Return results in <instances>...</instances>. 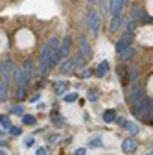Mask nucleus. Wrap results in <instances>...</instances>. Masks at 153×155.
Returning <instances> with one entry per match:
<instances>
[{
  "mask_svg": "<svg viewBox=\"0 0 153 155\" xmlns=\"http://www.w3.org/2000/svg\"><path fill=\"white\" fill-rule=\"evenodd\" d=\"M22 122H24L26 126H33V124H35V118H33L31 114H24V116H22Z\"/></svg>",
  "mask_w": 153,
  "mask_h": 155,
  "instance_id": "18",
  "label": "nucleus"
},
{
  "mask_svg": "<svg viewBox=\"0 0 153 155\" xmlns=\"http://www.w3.org/2000/svg\"><path fill=\"white\" fill-rule=\"evenodd\" d=\"M114 120H116V113H114L112 109H107V111H103V122L111 124V122H114Z\"/></svg>",
  "mask_w": 153,
  "mask_h": 155,
  "instance_id": "12",
  "label": "nucleus"
},
{
  "mask_svg": "<svg viewBox=\"0 0 153 155\" xmlns=\"http://www.w3.org/2000/svg\"><path fill=\"white\" fill-rule=\"evenodd\" d=\"M133 54H135V50L129 48V50H125L124 54H120V59H122V61H129L131 57H133Z\"/></svg>",
  "mask_w": 153,
  "mask_h": 155,
  "instance_id": "17",
  "label": "nucleus"
},
{
  "mask_svg": "<svg viewBox=\"0 0 153 155\" xmlns=\"http://www.w3.org/2000/svg\"><path fill=\"white\" fill-rule=\"evenodd\" d=\"M129 41H131V39H127V37L122 35V39L116 43V52H118V54H124L125 50H129Z\"/></svg>",
  "mask_w": 153,
  "mask_h": 155,
  "instance_id": "9",
  "label": "nucleus"
},
{
  "mask_svg": "<svg viewBox=\"0 0 153 155\" xmlns=\"http://www.w3.org/2000/svg\"><path fill=\"white\" fill-rule=\"evenodd\" d=\"M151 155H153V148H151Z\"/></svg>",
  "mask_w": 153,
  "mask_h": 155,
  "instance_id": "34",
  "label": "nucleus"
},
{
  "mask_svg": "<svg viewBox=\"0 0 153 155\" xmlns=\"http://www.w3.org/2000/svg\"><path fill=\"white\" fill-rule=\"evenodd\" d=\"M31 144H35V140H33V137H30V139H26V140H24V146H26V148H30Z\"/></svg>",
  "mask_w": 153,
  "mask_h": 155,
  "instance_id": "26",
  "label": "nucleus"
},
{
  "mask_svg": "<svg viewBox=\"0 0 153 155\" xmlns=\"http://www.w3.org/2000/svg\"><path fill=\"white\" fill-rule=\"evenodd\" d=\"M90 76V70H83V74H81V78H89Z\"/></svg>",
  "mask_w": 153,
  "mask_h": 155,
  "instance_id": "29",
  "label": "nucleus"
},
{
  "mask_svg": "<svg viewBox=\"0 0 153 155\" xmlns=\"http://www.w3.org/2000/svg\"><path fill=\"white\" fill-rule=\"evenodd\" d=\"M144 98V91L137 85V87H131V91H129V94H127V102L131 104V105H135V104H138L140 100Z\"/></svg>",
  "mask_w": 153,
  "mask_h": 155,
  "instance_id": "4",
  "label": "nucleus"
},
{
  "mask_svg": "<svg viewBox=\"0 0 153 155\" xmlns=\"http://www.w3.org/2000/svg\"><path fill=\"white\" fill-rule=\"evenodd\" d=\"M89 2H96V0H89Z\"/></svg>",
  "mask_w": 153,
  "mask_h": 155,
  "instance_id": "33",
  "label": "nucleus"
},
{
  "mask_svg": "<svg viewBox=\"0 0 153 155\" xmlns=\"http://www.w3.org/2000/svg\"><path fill=\"white\" fill-rule=\"evenodd\" d=\"M0 124H2V127H4V129H11V127H13L8 116H2V118H0Z\"/></svg>",
  "mask_w": 153,
  "mask_h": 155,
  "instance_id": "19",
  "label": "nucleus"
},
{
  "mask_svg": "<svg viewBox=\"0 0 153 155\" xmlns=\"http://www.w3.org/2000/svg\"><path fill=\"white\" fill-rule=\"evenodd\" d=\"M107 70H109V63H107V61H102V63L98 65V68H96V76H98V78H103Z\"/></svg>",
  "mask_w": 153,
  "mask_h": 155,
  "instance_id": "13",
  "label": "nucleus"
},
{
  "mask_svg": "<svg viewBox=\"0 0 153 155\" xmlns=\"http://www.w3.org/2000/svg\"><path fill=\"white\" fill-rule=\"evenodd\" d=\"M78 100V94H67L65 96V102H68V104H72V102H76Z\"/></svg>",
  "mask_w": 153,
  "mask_h": 155,
  "instance_id": "22",
  "label": "nucleus"
},
{
  "mask_svg": "<svg viewBox=\"0 0 153 155\" xmlns=\"http://www.w3.org/2000/svg\"><path fill=\"white\" fill-rule=\"evenodd\" d=\"M146 116H149V118H148V122H153V105H151V109L148 111V114Z\"/></svg>",
  "mask_w": 153,
  "mask_h": 155,
  "instance_id": "27",
  "label": "nucleus"
},
{
  "mask_svg": "<svg viewBox=\"0 0 153 155\" xmlns=\"http://www.w3.org/2000/svg\"><path fill=\"white\" fill-rule=\"evenodd\" d=\"M59 68H61V72H65V74H68V72H72V70L76 68V65H74V61H63Z\"/></svg>",
  "mask_w": 153,
  "mask_h": 155,
  "instance_id": "15",
  "label": "nucleus"
},
{
  "mask_svg": "<svg viewBox=\"0 0 153 155\" xmlns=\"http://www.w3.org/2000/svg\"><path fill=\"white\" fill-rule=\"evenodd\" d=\"M9 133H11V135H21V133H22V129H21V127H11V129H9Z\"/></svg>",
  "mask_w": 153,
  "mask_h": 155,
  "instance_id": "24",
  "label": "nucleus"
},
{
  "mask_svg": "<svg viewBox=\"0 0 153 155\" xmlns=\"http://www.w3.org/2000/svg\"><path fill=\"white\" fill-rule=\"evenodd\" d=\"M35 155H46V151H44V150H37V153H35Z\"/></svg>",
  "mask_w": 153,
  "mask_h": 155,
  "instance_id": "30",
  "label": "nucleus"
},
{
  "mask_svg": "<svg viewBox=\"0 0 153 155\" xmlns=\"http://www.w3.org/2000/svg\"><path fill=\"white\" fill-rule=\"evenodd\" d=\"M116 122H118V124H120L122 127H125V129H127V131H129L131 135H137V133L140 131V127H138V126H137L135 122H125V120H122V118H118Z\"/></svg>",
  "mask_w": 153,
  "mask_h": 155,
  "instance_id": "7",
  "label": "nucleus"
},
{
  "mask_svg": "<svg viewBox=\"0 0 153 155\" xmlns=\"http://www.w3.org/2000/svg\"><path fill=\"white\" fill-rule=\"evenodd\" d=\"M122 150L125 153H133V151L137 150V142L133 140V139H125V140H122Z\"/></svg>",
  "mask_w": 153,
  "mask_h": 155,
  "instance_id": "8",
  "label": "nucleus"
},
{
  "mask_svg": "<svg viewBox=\"0 0 153 155\" xmlns=\"http://www.w3.org/2000/svg\"><path fill=\"white\" fill-rule=\"evenodd\" d=\"M100 8H102V13H111V4L107 2V0H102V2H100Z\"/></svg>",
  "mask_w": 153,
  "mask_h": 155,
  "instance_id": "21",
  "label": "nucleus"
},
{
  "mask_svg": "<svg viewBox=\"0 0 153 155\" xmlns=\"http://www.w3.org/2000/svg\"><path fill=\"white\" fill-rule=\"evenodd\" d=\"M6 96H8V87H6V81L2 80V85H0V102H6Z\"/></svg>",
  "mask_w": 153,
  "mask_h": 155,
  "instance_id": "16",
  "label": "nucleus"
},
{
  "mask_svg": "<svg viewBox=\"0 0 153 155\" xmlns=\"http://www.w3.org/2000/svg\"><path fill=\"white\" fill-rule=\"evenodd\" d=\"M89 146L90 148H102V139H98V137L96 139H90L89 140Z\"/></svg>",
  "mask_w": 153,
  "mask_h": 155,
  "instance_id": "20",
  "label": "nucleus"
},
{
  "mask_svg": "<svg viewBox=\"0 0 153 155\" xmlns=\"http://www.w3.org/2000/svg\"><path fill=\"white\" fill-rule=\"evenodd\" d=\"M96 98H98V92H92V91H90V92H89V100H96Z\"/></svg>",
  "mask_w": 153,
  "mask_h": 155,
  "instance_id": "28",
  "label": "nucleus"
},
{
  "mask_svg": "<svg viewBox=\"0 0 153 155\" xmlns=\"http://www.w3.org/2000/svg\"><path fill=\"white\" fill-rule=\"evenodd\" d=\"M87 28L92 31V35H96L100 31V28H102V18H100V13L98 11L90 9L87 13Z\"/></svg>",
  "mask_w": 153,
  "mask_h": 155,
  "instance_id": "2",
  "label": "nucleus"
},
{
  "mask_svg": "<svg viewBox=\"0 0 153 155\" xmlns=\"http://www.w3.org/2000/svg\"><path fill=\"white\" fill-rule=\"evenodd\" d=\"M0 155H8V153H6V151H4V150H2V151H0Z\"/></svg>",
  "mask_w": 153,
  "mask_h": 155,
  "instance_id": "32",
  "label": "nucleus"
},
{
  "mask_svg": "<svg viewBox=\"0 0 153 155\" xmlns=\"http://www.w3.org/2000/svg\"><path fill=\"white\" fill-rule=\"evenodd\" d=\"M11 113H13V114H22L24 109H22V105H15V107L11 109Z\"/></svg>",
  "mask_w": 153,
  "mask_h": 155,
  "instance_id": "23",
  "label": "nucleus"
},
{
  "mask_svg": "<svg viewBox=\"0 0 153 155\" xmlns=\"http://www.w3.org/2000/svg\"><path fill=\"white\" fill-rule=\"evenodd\" d=\"M122 22H124L122 15L120 17H112V21H111V31H118L122 28Z\"/></svg>",
  "mask_w": 153,
  "mask_h": 155,
  "instance_id": "11",
  "label": "nucleus"
},
{
  "mask_svg": "<svg viewBox=\"0 0 153 155\" xmlns=\"http://www.w3.org/2000/svg\"><path fill=\"white\" fill-rule=\"evenodd\" d=\"M59 41H57L55 37L48 39V43L44 45L43 52H41V74H46L50 70V67L54 65V57L57 54V50H59Z\"/></svg>",
  "mask_w": 153,
  "mask_h": 155,
  "instance_id": "1",
  "label": "nucleus"
},
{
  "mask_svg": "<svg viewBox=\"0 0 153 155\" xmlns=\"http://www.w3.org/2000/svg\"><path fill=\"white\" fill-rule=\"evenodd\" d=\"M24 87H21V89H17V98H24Z\"/></svg>",
  "mask_w": 153,
  "mask_h": 155,
  "instance_id": "25",
  "label": "nucleus"
},
{
  "mask_svg": "<svg viewBox=\"0 0 153 155\" xmlns=\"http://www.w3.org/2000/svg\"><path fill=\"white\" fill-rule=\"evenodd\" d=\"M68 50H70V37H65L63 39V45L59 46V50H57V54L54 57V65H59L61 59H65V57L68 55Z\"/></svg>",
  "mask_w": 153,
  "mask_h": 155,
  "instance_id": "3",
  "label": "nucleus"
},
{
  "mask_svg": "<svg viewBox=\"0 0 153 155\" xmlns=\"http://www.w3.org/2000/svg\"><path fill=\"white\" fill-rule=\"evenodd\" d=\"M76 155H85V150H78V151H76Z\"/></svg>",
  "mask_w": 153,
  "mask_h": 155,
  "instance_id": "31",
  "label": "nucleus"
},
{
  "mask_svg": "<svg viewBox=\"0 0 153 155\" xmlns=\"http://www.w3.org/2000/svg\"><path fill=\"white\" fill-rule=\"evenodd\" d=\"M80 54H83L87 59L90 57V45H89V39L85 37V35H80Z\"/></svg>",
  "mask_w": 153,
  "mask_h": 155,
  "instance_id": "5",
  "label": "nucleus"
},
{
  "mask_svg": "<svg viewBox=\"0 0 153 155\" xmlns=\"http://www.w3.org/2000/svg\"><path fill=\"white\" fill-rule=\"evenodd\" d=\"M72 61H74V65H76V67H83V65H85V61H87V57H85L83 54H80V50H78V54L74 55V59H72Z\"/></svg>",
  "mask_w": 153,
  "mask_h": 155,
  "instance_id": "14",
  "label": "nucleus"
},
{
  "mask_svg": "<svg viewBox=\"0 0 153 155\" xmlns=\"http://www.w3.org/2000/svg\"><path fill=\"white\" fill-rule=\"evenodd\" d=\"M133 21H142V22H149L151 18H149V17H148V15H146V13H144L142 9H137V8H135V9H133Z\"/></svg>",
  "mask_w": 153,
  "mask_h": 155,
  "instance_id": "10",
  "label": "nucleus"
},
{
  "mask_svg": "<svg viewBox=\"0 0 153 155\" xmlns=\"http://www.w3.org/2000/svg\"><path fill=\"white\" fill-rule=\"evenodd\" d=\"M124 4H125V0H111V15L112 17H120Z\"/></svg>",
  "mask_w": 153,
  "mask_h": 155,
  "instance_id": "6",
  "label": "nucleus"
}]
</instances>
